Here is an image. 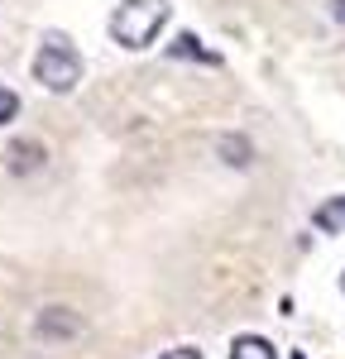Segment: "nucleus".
Segmentation results:
<instances>
[{"mask_svg":"<svg viewBox=\"0 0 345 359\" xmlns=\"http://www.w3.org/2000/svg\"><path fill=\"white\" fill-rule=\"evenodd\" d=\"M15 115H20V96L0 86V125H5V120H15Z\"/></svg>","mask_w":345,"mask_h":359,"instance_id":"obj_9","label":"nucleus"},{"mask_svg":"<svg viewBox=\"0 0 345 359\" xmlns=\"http://www.w3.org/2000/svg\"><path fill=\"white\" fill-rule=\"evenodd\" d=\"M221 154H226V163H250V144L245 139H221Z\"/></svg>","mask_w":345,"mask_h":359,"instance_id":"obj_8","label":"nucleus"},{"mask_svg":"<svg viewBox=\"0 0 345 359\" xmlns=\"http://www.w3.org/2000/svg\"><path fill=\"white\" fill-rule=\"evenodd\" d=\"M172 53H177V57H201V62H216V53H206V48H201V39H197V34H177Z\"/></svg>","mask_w":345,"mask_h":359,"instance_id":"obj_5","label":"nucleus"},{"mask_svg":"<svg viewBox=\"0 0 345 359\" xmlns=\"http://www.w3.org/2000/svg\"><path fill=\"white\" fill-rule=\"evenodd\" d=\"M230 359H278V355H273V345H269L264 335H235Z\"/></svg>","mask_w":345,"mask_h":359,"instance_id":"obj_3","label":"nucleus"},{"mask_svg":"<svg viewBox=\"0 0 345 359\" xmlns=\"http://www.w3.org/2000/svg\"><path fill=\"white\" fill-rule=\"evenodd\" d=\"M172 5L168 0H125L111 15V39L120 48H149L158 39V29L168 25Z\"/></svg>","mask_w":345,"mask_h":359,"instance_id":"obj_1","label":"nucleus"},{"mask_svg":"<svg viewBox=\"0 0 345 359\" xmlns=\"http://www.w3.org/2000/svg\"><path fill=\"white\" fill-rule=\"evenodd\" d=\"M292 359H302V355H292Z\"/></svg>","mask_w":345,"mask_h":359,"instance_id":"obj_12","label":"nucleus"},{"mask_svg":"<svg viewBox=\"0 0 345 359\" xmlns=\"http://www.w3.org/2000/svg\"><path fill=\"white\" fill-rule=\"evenodd\" d=\"M43 163V144H34V139H20L15 149H10V168L15 172H29V168Z\"/></svg>","mask_w":345,"mask_h":359,"instance_id":"obj_4","label":"nucleus"},{"mask_svg":"<svg viewBox=\"0 0 345 359\" xmlns=\"http://www.w3.org/2000/svg\"><path fill=\"white\" fill-rule=\"evenodd\" d=\"M316 225H321V230H341V225H345V196L326 201V206L316 211Z\"/></svg>","mask_w":345,"mask_h":359,"instance_id":"obj_6","label":"nucleus"},{"mask_svg":"<svg viewBox=\"0 0 345 359\" xmlns=\"http://www.w3.org/2000/svg\"><path fill=\"white\" fill-rule=\"evenodd\" d=\"M331 15H336V20L345 25V0H331Z\"/></svg>","mask_w":345,"mask_h":359,"instance_id":"obj_11","label":"nucleus"},{"mask_svg":"<svg viewBox=\"0 0 345 359\" xmlns=\"http://www.w3.org/2000/svg\"><path fill=\"white\" fill-rule=\"evenodd\" d=\"M39 331H43V335H67V331H77V316L48 311V316H39Z\"/></svg>","mask_w":345,"mask_h":359,"instance_id":"obj_7","label":"nucleus"},{"mask_svg":"<svg viewBox=\"0 0 345 359\" xmlns=\"http://www.w3.org/2000/svg\"><path fill=\"white\" fill-rule=\"evenodd\" d=\"M34 77L48 86V91H72L77 77H82V57L72 43H62V39H48L39 57H34Z\"/></svg>","mask_w":345,"mask_h":359,"instance_id":"obj_2","label":"nucleus"},{"mask_svg":"<svg viewBox=\"0 0 345 359\" xmlns=\"http://www.w3.org/2000/svg\"><path fill=\"white\" fill-rule=\"evenodd\" d=\"M341 287H345V283H341Z\"/></svg>","mask_w":345,"mask_h":359,"instance_id":"obj_13","label":"nucleus"},{"mask_svg":"<svg viewBox=\"0 0 345 359\" xmlns=\"http://www.w3.org/2000/svg\"><path fill=\"white\" fill-rule=\"evenodd\" d=\"M163 359H201V355H197V350H168Z\"/></svg>","mask_w":345,"mask_h":359,"instance_id":"obj_10","label":"nucleus"}]
</instances>
